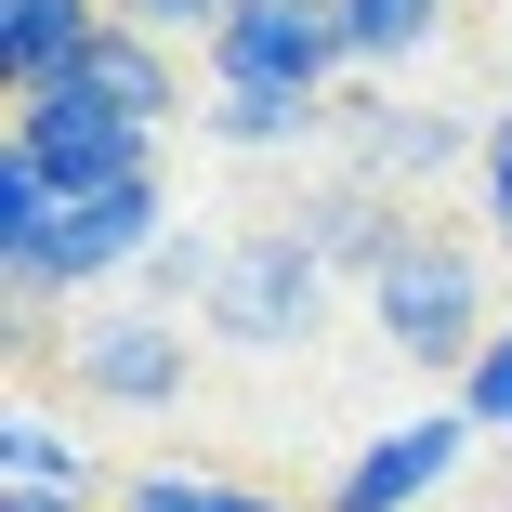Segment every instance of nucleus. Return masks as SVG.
Here are the masks:
<instances>
[{"label": "nucleus", "mask_w": 512, "mask_h": 512, "mask_svg": "<svg viewBox=\"0 0 512 512\" xmlns=\"http://www.w3.org/2000/svg\"><path fill=\"white\" fill-rule=\"evenodd\" d=\"M499 66H512V0H499Z\"/></svg>", "instance_id": "nucleus-22"}, {"label": "nucleus", "mask_w": 512, "mask_h": 512, "mask_svg": "<svg viewBox=\"0 0 512 512\" xmlns=\"http://www.w3.org/2000/svg\"><path fill=\"white\" fill-rule=\"evenodd\" d=\"M0 145H14V158L66 197V211H79V197H106V184H145V171H158V132H145V119H106V106H79V92H27Z\"/></svg>", "instance_id": "nucleus-4"}, {"label": "nucleus", "mask_w": 512, "mask_h": 512, "mask_svg": "<svg viewBox=\"0 0 512 512\" xmlns=\"http://www.w3.org/2000/svg\"><path fill=\"white\" fill-rule=\"evenodd\" d=\"M119 512H289V499H263V486H237V473H132V499Z\"/></svg>", "instance_id": "nucleus-16"}, {"label": "nucleus", "mask_w": 512, "mask_h": 512, "mask_svg": "<svg viewBox=\"0 0 512 512\" xmlns=\"http://www.w3.org/2000/svg\"><path fill=\"white\" fill-rule=\"evenodd\" d=\"M211 263H224V250H197V237H171V250H158L145 276H158V289H211Z\"/></svg>", "instance_id": "nucleus-20"}, {"label": "nucleus", "mask_w": 512, "mask_h": 512, "mask_svg": "<svg viewBox=\"0 0 512 512\" xmlns=\"http://www.w3.org/2000/svg\"><path fill=\"white\" fill-rule=\"evenodd\" d=\"M460 421L473 434H512V329H486V355L460 368Z\"/></svg>", "instance_id": "nucleus-17"}, {"label": "nucleus", "mask_w": 512, "mask_h": 512, "mask_svg": "<svg viewBox=\"0 0 512 512\" xmlns=\"http://www.w3.org/2000/svg\"><path fill=\"white\" fill-rule=\"evenodd\" d=\"M106 14H119V27H145V40H171V53H184V40H224V14H237V0H106Z\"/></svg>", "instance_id": "nucleus-18"}, {"label": "nucleus", "mask_w": 512, "mask_h": 512, "mask_svg": "<svg viewBox=\"0 0 512 512\" xmlns=\"http://www.w3.org/2000/svg\"><path fill=\"white\" fill-rule=\"evenodd\" d=\"M289 224H302V250H316L329 276H355V289H368V276H381V263L407 250V224H421V211H407V197H381V184H355V171H342V184H316V197H302Z\"/></svg>", "instance_id": "nucleus-10"}, {"label": "nucleus", "mask_w": 512, "mask_h": 512, "mask_svg": "<svg viewBox=\"0 0 512 512\" xmlns=\"http://www.w3.org/2000/svg\"><path fill=\"white\" fill-rule=\"evenodd\" d=\"M0 486H27V499H92V447L66 421H40V407H14L0 421Z\"/></svg>", "instance_id": "nucleus-13"}, {"label": "nucleus", "mask_w": 512, "mask_h": 512, "mask_svg": "<svg viewBox=\"0 0 512 512\" xmlns=\"http://www.w3.org/2000/svg\"><path fill=\"white\" fill-rule=\"evenodd\" d=\"M158 250H171V197H158V171H145V184H106V197H79V211L53 224V250H40V276H14V302L106 289V276H145Z\"/></svg>", "instance_id": "nucleus-5"}, {"label": "nucleus", "mask_w": 512, "mask_h": 512, "mask_svg": "<svg viewBox=\"0 0 512 512\" xmlns=\"http://www.w3.org/2000/svg\"><path fill=\"white\" fill-rule=\"evenodd\" d=\"M368 316H381V342L407 355V368H473L486 355V329H499V302H486V250L473 237H434V224H407V250L368 276Z\"/></svg>", "instance_id": "nucleus-1"}, {"label": "nucleus", "mask_w": 512, "mask_h": 512, "mask_svg": "<svg viewBox=\"0 0 512 512\" xmlns=\"http://www.w3.org/2000/svg\"><path fill=\"white\" fill-rule=\"evenodd\" d=\"M184 316H158V302H106L79 342H66V381L92 394V407H171L184 394Z\"/></svg>", "instance_id": "nucleus-6"}, {"label": "nucleus", "mask_w": 512, "mask_h": 512, "mask_svg": "<svg viewBox=\"0 0 512 512\" xmlns=\"http://www.w3.org/2000/svg\"><path fill=\"white\" fill-rule=\"evenodd\" d=\"M342 40H355V66H421L447 40V0H342Z\"/></svg>", "instance_id": "nucleus-14"}, {"label": "nucleus", "mask_w": 512, "mask_h": 512, "mask_svg": "<svg viewBox=\"0 0 512 512\" xmlns=\"http://www.w3.org/2000/svg\"><path fill=\"white\" fill-rule=\"evenodd\" d=\"M342 66H355L342 0H237L224 40H211V92H316L329 106Z\"/></svg>", "instance_id": "nucleus-3"}, {"label": "nucleus", "mask_w": 512, "mask_h": 512, "mask_svg": "<svg viewBox=\"0 0 512 512\" xmlns=\"http://www.w3.org/2000/svg\"><path fill=\"white\" fill-rule=\"evenodd\" d=\"M342 132H355V184H381V197L486 158V119H460V106H342Z\"/></svg>", "instance_id": "nucleus-8"}, {"label": "nucleus", "mask_w": 512, "mask_h": 512, "mask_svg": "<svg viewBox=\"0 0 512 512\" xmlns=\"http://www.w3.org/2000/svg\"><path fill=\"white\" fill-rule=\"evenodd\" d=\"M329 119H342V106H316V92H211V106H197V132L237 145V158H276V145L329 132Z\"/></svg>", "instance_id": "nucleus-12"}, {"label": "nucleus", "mask_w": 512, "mask_h": 512, "mask_svg": "<svg viewBox=\"0 0 512 512\" xmlns=\"http://www.w3.org/2000/svg\"><path fill=\"white\" fill-rule=\"evenodd\" d=\"M460 447H473L460 407H421V421H394V434H368V447L342 460L329 512H434V486L460 473Z\"/></svg>", "instance_id": "nucleus-7"}, {"label": "nucleus", "mask_w": 512, "mask_h": 512, "mask_svg": "<svg viewBox=\"0 0 512 512\" xmlns=\"http://www.w3.org/2000/svg\"><path fill=\"white\" fill-rule=\"evenodd\" d=\"M53 224H66V197L0 145V276H40V250H53Z\"/></svg>", "instance_id": "nucleus-15"}, {"label": "nucleus", "mask_w": 512, "mask_h": 512, "mask_svg": "<svg viewBox=\"0 0 512 512\" xmlns=\"http://www.w3.org/2000/svg\"><path fill=\"white\" fill-rule=\"evenodd\" d=\"M0 512H92V499H27V486H0Z\"/></svg>", "instance_id": "nucleus-21"}, {"label": "nucleus", "mask_w": 512, "mask_h": 512, "mask_svg": "<svg viewBox=\"0 0 512 512\" xmlns=\"http://www.w3.org/2000/svg\"><path fill=\"white\" fill-rule=\"evenodd\" d=\"M92 40H106V0H0V92H53Z\"/></svg>", "instance_id": "nucleus-11"}, {"label": "nucleus", "mask_w": 512, "mask_h": 512, "mask_svg": "<svg viewBox=\"0 0 512 512\" xmlns=\"http://www.w3.org/2000/svg\"><path fill=\"white\" fill-rule=\"evenodd\" d=\"M473 184H486V237L512 250V106L486 119V158H473Z\"/></svg>", "instance_id": "nucleus-19"}, {"label": "nucleus", "mask_w": 512, "mask_h": 512, "mask_svg": "<svg viewBox=\"0 0 512 512\" xmlns=\"http://www.w3.org/2000/svg\"><path fill=\"white\" fill-rule=\"evenodd\" d=\"M53 92H79V106H106V119H145V132H171V119H184V53L106 14V40H92V53L53 79Z\"/></svg>", "instance_id": "nucleus-9"}, {"label": "nucleus", "mask_w": 512, "mask_h": 512, "mask_svg": "<svg viewBox=\"0 0 512 512\" xmlns=\"http://www.w3.org/2000/svg\"><path fill=\"white\" fill-rule=\"evenodd\" d=\"M197 316H211V342H237V355H276V342H302L329 316V263L302 250V224H250V237H224Z\"/></svg>", "instance_id": "nucleus-2"}]
</instances>
